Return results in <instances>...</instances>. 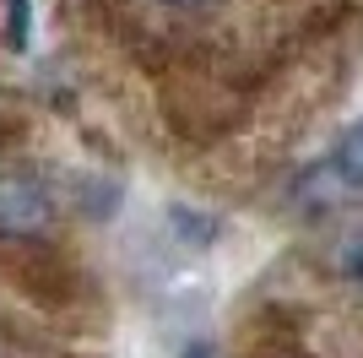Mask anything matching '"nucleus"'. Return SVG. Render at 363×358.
I'll return each instance as SVG.
<instances>
[{
    "label": "nucleus",
    "mask_w": 363,
    "mask_h": 358,
    "mask_svg": "<svg viewBox=\"0 0 363 358\" xmlns=\"http://www.w3.org/2000/svg\"><path fill=\"white\" fill-rule=\"evenodd\" d=\"M55 217V195L33 168H0V234L22 239Z\"/></svg>",
    "instance_id": "1"
},
{
    "label": "nucleus",
    "mask_w": 363,
    "mask_h": 358,
    "mask_svg": "<svg viewBox=\"0 0 363 358\" xmlns=\"http://www.w3.org/2000/svg\"><path fill=\"white\" fill-rule=\"evenodd\" d=\"M336 266H342V277H347V283H358V288H363V234H352L347 244H342Z\"/></svg>",
    "instance_id": "4"
},
{
    "label": "nucleus",
    "mask_w": 363,
    "mask_h": 358,
    "mask_svg": "<svg viewBox=\"0 0 363 358\" xmlns=\"http://www.w3.org/2000/svg\"><path fill=\"white\" fill-rule=\"evenodd\" d=\"M331 168L342 174V185L363 190V119L342 131V141H336V152H331Z\"/></svg>",
    "instance_id": "2"
},
{
    "label": "nucleus",
    "mask_w": 363,
    "mask_h": 358,
    "mask_svg": "<svg viewBox=\"0 0 363 358\" xmlns=\"http://www.w3.org/2000/svg\"><path fill=\"white\" fill-rule=\"evenodd\" d=\"M168 6H201V0H168Z\"/></svg>",
    "instance_id": "5"
},
{
    "label": "nucleus",
    "mask_w": 363,
    "mask_h": 358,
    "mask_svg": "<svg viewBox=\"0 0 363 358\" xmlns=\"http://www.w3.org/2000/svg\"><path fill=\"white\" fill-rule=\"evenodd\" d=\"M28 33H33V6L28 0H6V44L28 49Z\"/></svg>",
    "instance_id": "3"
}]
</instances>
